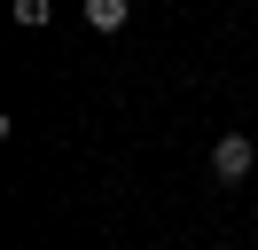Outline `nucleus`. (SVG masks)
<instances>
[{
  "mask_svg": "<svg viewBox=\"0 0 258 250\" xmlns=\"http://www.w3.org/2000/svg\"><path fill=\"white\" fill-rule=\"evenodd\" d=\"M125 0H86V24H94V31H125Z\"/></svg>",
  "mask_w": 258,
  "mask_h": 250,
  "instance_id": "obj_2",
  "label": "nucleus"
},
{
  "mask_svg": "<svg viewBox=\"0 0 258 250\" xmlns=\"http://www.w3.org/2000/svg\"><path fill=\"white\" fill-rule=\"evenodd\" d=\"M8 16H16L24 31H39V24H47V0H8Z\"/></svg>",
  "mask_w": 258,
  "mask_h": 250,
  "instance_id": "obj_3",
  "label": "nucleus"
},
{
  "mask_svg": "<svg viewBox=\"0 0 258 250\" xmlns=\"http://www.w3.org/2000/svg\"><path fill=\"white\" fill-rule=\"evenodd\" d=\"M250 172H258V141H250V133H219V141H211V180L242 188Z\"/></svg>",
  "mask_w": 258,
  "mask_h": 250,
  "instance_id": "obj_1",
  "label": "nucleus"
}]
</instances>
